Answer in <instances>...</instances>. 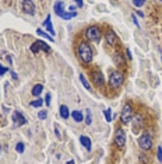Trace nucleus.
<instances>
[{"label":"nucleus","instance_id":"20","mask_svg":"<svg viewBox=\"0 0 162 164\" xmlns=\"http://www.w3.org/2000/svg\"><path fill=\"white\" fill-rule=\"evenodd\" d=\"M37 34L41 35V37H43V38H46V40L49 41V42H53V37H50V35L48 34V32H45L42 28H38V29H37Z\"/></svg>","mask_w":162,"mask_h":164},{"label":"nucleus","instance_id":"30","mask_svg":"<svg viewBox=\"0 0 162 164\" xmlns=\"http://www.w3.org/2000/svg\"><path fill=\"white\" fill-rule=\"evenodd\" d=\"M8 71V69L6 66H3V65H0V76H4L6 73Z\"/></svg>","mask_w":162,"mask_h":164},{"label":"nucleus","instance_id":"26","mask_svg":"<svg viewBox=\"0 0 162 164\" xmlns=\"http://www.w3.org/2000/svg\"><path fill=\"white\" fill-rule=\"evenodd\" d=\"M29 49H31V52L32 53H34V55H37V53L38 52H39V46H38V44L37 42H34V44H32V45H31V48H29Z\"/></svg>","mask_w":162,"mask_h":164},{"label":"nucleus","instance_id":"12","mask_svg":"<svg viewBox=\"0 0 162 164\" xmlns=\"http://www.w3.org/2000/svg\"><path fill=\"white\" fill-rule=\"evenodd\" d=\"M53 10H55V13L60 17L62 14L66 11L64 10V2H55V4H53Z\"/></svg>","mask_w":162,"mask_h":164},{"label":"nucleus","instance_id":"14","mask_svg":"<svg viewBox=\"0 0 162 164\" xmlns=\"http://www.w3.org/2000/svg\"><path fill=\"white\" fill-rule=\"evenodd\" d=\"M59 115L63 118V119H67L70 117V109L67 108V105H60L59 107Z\"/></svg>","mask_w":162,"mask_h":164},{"label":"nucleus","instance_id":"13","mask_svg":"<svg viewBox=\"0 0 162 164\" xmlns=\"http://www.w3.org/2000/svg\"><path fill=\"white\" fill-rule=\"evenodd\" d=\"M43 27L48 29V32H49L50 35H55V29H53V25H52V21H50V16H49V14H48V17L45 19Z\"/></svg>","mask_w":162,"mask_h":164},{"label":"nucleus","instance_id":"15","mask_svg":"<svg viewBox=\"0 0 162 164\" xmlns=\"http://www.w3.org/2000/svg\"><path fill=\"white\" fill-rule=\"evenodd\" d=\"M71 118L74 119V122H83V119H84V115H83V112L78 111V109H74V111H71Z\"/></svg>","mask_w":162,"mask_h":164},{"label":"nucleus","instance_id":"18","mask_svg":"<svg viewBox=\"0 0 162 164\" xmlns=\"http://www.w3.org/2000/svg\"><path fill=\"white\" fill-rule=\"evenodd\" d=\"M115 62L118 63V66H124L126 59L123 58L122 53H115Z\"/></svg>","mask_w":162,"mask_h":164},{"label":"nucleus","instance_id":"16","mask_svg":"<svg viewBox=\"0 0 162 164\" xmlns=\"http://www.w3.org/2000/svg\"><path fill=\"white\" fill-rule=\"evenodd\" d=\"M42 90H43V86H42V84H35L34 87H32V95L38 98V97L41 95Z\"/></svg>","mask_w":162,"mask_h":164},{"label":"nucleus","instance_id":"7","mask_svg":"<svg viewBox=\"0 0 162 164\" xmlns=\"http://www.w3.org/2000/svg\"><path fill=\"white\" fill-rule=\"evenodd\" d=\"M11 119H13V126L14 128H20V126H23V125H25L27 122H28V119L24 117L20 111H14L13 115H11Z\"/></svg>","mask_w":162,"mask_h":164},{"label":"nucleus","instance_id":"28","mask_svg":"<svg viewBox=\"0 0 162 164\" xmlns=\"http://www.w3.org/2000/svg\"><path fill=\"white\" fill-rule=\"evenodd\" d=\"M38 118L42 119V121H43V119H46V118H48V111H39V114H38Z\"/></svg>","mask_w":162,"mask_h":164},{"label":"nucleus","instance_id":"11","mask_svg":"<svg viewBox=\"0 0 162 164\" xmlns=\"http://www.w3.org/2000/svg\"><path fill=\"white\" fill-rule=\"evenodd\" d=\"M80 143L81 145L84 146V147H85V150L87 151H91V149H92V143H91V139L88 138V136H80Z\"/></svg>","mask_w":162,"mask_h":164},{"label":"nucleus","instance_id":"19","mask_svg":"<svg viewBox=\"0 0 162 164\" xmlns=\"http://www.w3.org/2000/svg\"><path fill=\"white\" fill-rule=\"evenodd\" d=\"M78 77H80V82H81V84L84 86V88H85V90H88V91H91V86H89L88 80L85 79V76L80 73V76H78Z\"/></svg>","mask_w":162,"mask_h":164},{"label":"nucleus","instance_id":"31","mask_svg":"<svg viewBox=\"0 0 162 164\" xmlns=\"http://www.w3.org/2000/svg\"><path fill=\"white\" fill-rule=\"evenodd\" d=\"M50 98H52V95H50V93H48L46 95H45V104H46L48 107L50 105Z\"/></svg>","mask_w":162,"mask_h":164},{"label":"nucleus","instance_id":"6","mask_svg":"<svg viewBox=\"0 0 162 164\" xmlns=\"http://www.w3.org/2000/svg\"><path fill=\"white\" fill-rule=\"evenodd\" d=\"M126 142H127L126 132L122 129V128H118V129L115 130V143L118 145V147H124Z\"/></svg>","mask_w":162,"mask_h":164},{"label":"nucleus","instance_id":"23","mask_svg":"<svg viewBox=\"0 0 162 164\" xmlns=\"http://www.w3.org/2000/svg\"><path fill=\"white\" fill-rule=\"evenodd\" d=\"M104 114H105V119H106V122H112V109L106 108L104 111Z\"/></svg>","mask_w":162,"mask_h":164},{"label":"nucleus","instance_id":"9","mask_svg":"<svg viewBox=\"0 0 162 164\" xmlns=\"http://www.w3.org/2000/svg\"><path fill=\"white\" fill-rule=\"evenodd\" d=\"M105 41H106V44L109 46H116L119 44L118 35H116L113 31H108L106 34H105Z\"/></svg>","mask_w":162,"mask_h":164},{"label":"nucleus","instance_id":"4","mask_svg":"<svg viewBox=\"0 0 162 164\" xmlns=\"http://www.w3.org/2000/svg\"><path fill=\"white\" fill-rule=\"evenodd\" d=\"M131 118H133V107H131L130 103L124 104L122 112H120V121L123 125H127L131 122Z\"/></svg>","mask_w":162,"mask_h":164},{"label":"nucleus","instance_id":"25","mask_svg":"<svg viewBox=\"0 0 162 164\" xmlns=\"http://www.w3.org/2000/svg\"><path fill=\"white\" fill-rule=\"evenodd\" d=\"M16 150H17V153H24V150H25V145H24L23 142H18L17 143V146H16Z\"/></svg>","mask_w":162,"mask_h":164},{"label":"nucleus","instance_id":"32","mask_svg":"<svg viewBox=\"0 0 162 164\" xmlns=\"http://www.w3.org/2000/svg\"><path fill=\"white\" fill-rule=\"evenodd\" d=\"M55 135H56V138H59V139H62V135H60V130H59V128H58V125H55Z\"/></svg>","mask_w":162,"mask_h":164},{"label":"nucleus","instance_id":"33","mask_svg":"<svg viewBox=\"0 0 162 164\" xmlns=\"http://www.w3.org/2000/svg\"><path fill=\"white\" fill-rule=\"evenodd\" d=\"M131 20H133V23L137 25V28H140V24H139V21H137V17H136V14H131Z\"/></svg>","mask_w":162,"mask_h":164},{"label":"nucleus","instance_id":"3","mask_svg":"<svg viewBox=\"0 0 162 164\" xmlns=\"http://www.w3.org/2000/svg\"><path fill=\"white\" fill-rule=\"evenodd\" d=\"M124 82V74L119 70H115L109 76V86L110 88H119Z\"/></svg>","mask_w":162,"mask_h":164},{"label":"nucleus","instance_id":"2","mask_svg":"<svg viewBox=\"0 0 162 164\" xmlns=\"http://www.w3.org/2000/svg\"><path fill=\"white\" fill-rule=\"evenodd\" d=\"M84 35H85V38L89 41V42H99L101 38H102V31H101L99 27L89 25L88 28H85Z\"/></svg>","mask_w":162,"mask_h":164},{"label":"nucleus","instance_id":"36","mask_svg":"<svg viewBox=\"0 0 162 164\" xmlns=\"http://www.w3.org/2000/svg\"><path fill=\"white\" fill-rule=\"evenodd\" d=\"M66 164H76V163H74V160H68V161L66 163Z\"/></svg>","mask_w":162,"mask_h":164},{"label":"nucleus","instance_id":"35","mask_svg":"<svg viewBox=\"0 0 162 164\" xmlns=\"http://www.w3.org/2000/svg\"><path fill=\"white\" fill-rule=\"evenodd\" d=\"M11 77H13V80H18V77H17V73H16V71H11Z\"/></svg>","mask_w":162,"mask_h":164},{"label":"nucleus","instance_id":"1","mask_svg":"<svg viewBox=\"0 0 162 164\" xmlns=\"http://www.w3.org/2000/svg\"><path fill=\"white\" fill-rule=\"evenodd\" d=\"M77 55L81 59L83 63H91L92 59H94V50H92L91 45L88 42H80L77 46Z\"/></svg>","mask_w":162,"mask_h":164},{"label":"nucleus","instance_id":"21","mask_svg":"<svg viewBox=\"0 0 162 164\" xmlns=\"http://www.w3.org/2000/svg\"><path fill=\"white\" fill-rule=\"evenodd\" d=\"M43 103H45V101L42 100V98L38 97L37 100L31 101V103H29V105H31V107H34V108H39V107H42V104H43Z\"/></svg>","mask_w":162,"mask_h":164},{"label":"nucleus","instance_id":"8","mask_svg":"<svg viewBox=\"0 0 162 164\" xmlns=\"http://www.w3.org/2000/svg\"><path fill=\"white\" fill-rule=\"evenodd\" d=\"M91 77H92V82H94V84L97 86V87H104L105 86V77L101 70H92Z\"/></svg>","mask_w":162,"mask_h":164},{"label":"nucleus","instance_id":"34","mask_svg":"<svg viewBox=\"0 0 162 164\" xmlns=\"http://www.w3.org/2000/svg\"><path fill=\"white\" fill-rule=\"evenodd\" d=\"M83 6H84V2H80V0L76 2V7H83Z\"/></svg>","mask_w":162,"mask_h":164},{"label":"nucleus","instance_id":"17","mask_svg":"<svg viewBox=\"0 0 162 164\" xmlns=\"http://www.w3.org/2000/svg\"><path fill=\"white\" fill-rule=\"evenodd\" d=\"M35 42L38 44V46H39V49L41 50H43V52H50V46L48 45L46 42H43V41H41V40H38V41H35Z\"/></svg>","mask_w":162,"mask_h":164},{"label":"nucleus","instance_id":"22","mask_svg":"<svg viewBox=\"0 0 162 164\" xmlns=\"http://www.w3.org/2000/svg\"><path fill=\"white\" fill-rule=\"evenodd\" d=\"M77 16V13H70V11H64V13L60 16V19L63 20H71V19H74V17Z\"/></svg>","mask_w":162,"mask_h":164},{"label":"nucleus","instance_id":"24","mask_svg":"<svg viewBox=\"0 0 162 164\" xmlns=\"http://www.w3.org/2000/svg\"><path fill=\"white\" fill-rule=\"evenodd\" d=\"M85 124L87 125L92 124V117H91V111L89 109H85Z\"/></svg>","mask_w":162,"mask_h":164},{"label":"nucleus","instance_id":"37","mask_svg":"<svg viewBox=\"0 0 162 164\" xmlns=\"http://www.w3.org/2000/svg\"><path fill=\"white\" fill-rule=\"evenodd\" d=\"M7 61H8V63L11 65V62H13V61H11V56H7Z\"/></svg>","mask_w":162,"mask_h":164},{"label":"nucleus","instance_id":"38","mask_svg":"<svg viewBox=\"0 0 162 164\" xmlns=\"http://www.w3.org/2000/svg\"><path fill=\"white\" fill-rule=\"evenodd\" d=\"M0 150H2V147H0Z\"/></svg>","mask_w":162,"mask_h":164},{"label":"nucleus","instance_id":"10","mask_svg":"<svg viewBox=\"0 0 162 164\" xmlns=\"http://www.w3.org/2000/svg\"><path fill=\"white\" fill-rule=\"evenodd\" d=\"M21 6H23V10L25 11L27 14H29V16H35V4L32 2H29V0H24V2L21 3Z\"/></svg>","mask_w":162,"mask_h":164},{"label":"nucleus","instance_id":"27","mask_svg":"<svg viewBox=\"0 0 162 164\" xmlns=\"http://www.w3.org/2000/svg\"><path fill=\"white\" fill-rule=\"evenodd\" d=\"M157 159H158V161H159L162 164V146L159 145L158 146V150H157Z\"/></svg>","mask_w":162,"mask_h":164},{"label":"nucleus","instance_id":"29","mask_svg":"<svg viewBox=\"0 0 162 164\" xmlns=\"http://www.w3.org/2000/svg\"><path fill=\"white\" fill-rule=\"evenodd\" d=\"M133 4L136 7H141V6L145 4V2H143V0H133Z\"/></svg>","mask_w":162,"mask_h":164},{"label":"nucleus","instance_id":"5","mask_svg":"<svg viewBox=\"0 0 162 164\" xmlns=\"http://www.w3.org/2000/svg\"><path fill=\"white\" fill-rule=\"evenodd\" d=\"M137 143H139V147L141 149V150H149V149L152 147V138L145 132L139 138Z\"/></svg>","mask_w":162,"mask_h":164},{"label":"nucleus","instance_id":"39","mask_svg":"<svg viewBox=\"0 0 162 164\" xmlns=\"http://www.w3.org/2000/svg\"><path fill=\"white\" fill-rule=\"evenodd\" d=\"M161 59H162V58H161Z\"/></svg>","mask_w":162,"mask_h":164}]
</instances>
